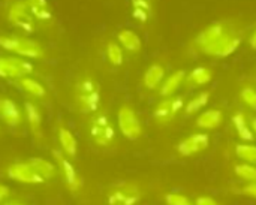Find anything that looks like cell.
<instances>
[{"label":"cell","instance_id":"obj_29","mask_svg":"<svg viewBox=\"0 0 256 205\" xmlns=\"http://www.w3.org/2000/svg\"><path fill=\"white\" fill-rule=\"evenodd\" d=\"M236 174L246 182H252V183L256 182V166H252V165H248V164L237 165Z\"/></svg>","mask_w":256,"mask_h":205},{"label":"cell","instance_id":"obj_31","mask_svg":"<svg viewBox=\"0 0 256 205\" xmlns=\"http://www.w3.org/2000/svg\"><path fill=\"white\" fill-rule=\"evenodd\" d=\"M166 204L168 205H192L190 201L183 196V195H178V194H170L166 195Z\"/></svg>","mask_w":256,"mask_h":205},{"label":"cell","instance_id":"obj_18","mask_svg":"<svg viewBox=\"0 0 256 205\" xmlns=\"http://www.w3.org/2000/svg\"><path fill=\"white\" fill-rule=\"evenodd\" d=\"M184 80H186V72H184V70H177V72H174L172 75H170V76L166 78V81H165L164 86L160 87V94H162L164 98L172 96V94L178 90V87L183 84Z\"/></svg>","mask_w":256,"mask_h":205},{"label":"cell","instance_id":"obj_22","mask_svg":"<svg viewBox=\"0 0 256 205\" xmlns=\"http://www.w3.org/2000/svg\"><path fill=\"white\" fill-rule=\"evenodd\" d=\"M212 78H213V72H212L208 68L198 66V68H195V69L186 76V81H188L190 86H204V84L210 82Z\"/></svg>","mask_w":256,"mask_h":205},{"label":"cell","instance_id":"obj_9","mask_svg":"<svg viewBox=\"0 0 256 205\" xmlns=\"http://www.w3.org/2000/svg\"><path fill=\"white\" fill-rule=\"evenodd\" d=\"M90 134L99 146H108L114 140V135H116L114 128L110 124V120L106 116H98L93 118Z\"/></svg>","mask_w":256,"mask_h":205},{"label":"cell","instance_id":"obj_20","mask_svg":"<svg viewBox=\"0 0 256 205\" xmlns=\"http://www.w3.org/2000/svg\"><path fill=\"white\" fill-rule=\"evenodd\" d=\"M165 76V68L160 64H152L144 74V86L148 90L156 88Z\"/></svg>","mask_w":256,"mask_h":205},{"label":"cell","instance_id":"obj_32","mask_svg":"<svg viewBox=\"0 0 256 205\" xmlns=\"http://www.w3.org/2000/svg\"><path fill=\"white\" fill-rule=\"evenodd\" d=\"M152 12L146 10V9H138V8H132V16L140 21V22H147L150 20Z\"/></svg>","mask_w":256,"mask_h":205},{"label":"cell","instance_id":"obj_16","mask_svg":"<svg viewBox=\"0 0 256 205\" xmlns=\"http://www.w3.org/2000/svg\"><path fill=\"white\" fill-rule=\"evenodd\" d=\"M24 3L28 8L33 18L39 21H50L52 18V12L46 0H24Z\"/></svg>","mask_w":256,"mask_h":205},{"label":"cell","instance_id":"obj_17","mask_svg":"<svg viewBox=\"0 0 256 205\" xmlns=\"http://www.w3.org/2000/svg\"><path fill=\"white\" fill-rule=\"evenodd\" d=\"M224 120V114L219 111V110H210V111H206L202 112L198 120H196V126L201 128V129H207V130H212V129H216L220 126Z\"/></svg>","mask_w":256,"mask_h":205},{"label":"cell","instance_id":"obj_27","mask_svg":"<svg viewBox=\"0 0 256 205\" xmlns=\"http://www.w3.org/2000/svg\"><path fill=\"white\" fill-rule=\"evenodd\" d=\"M208 99H210V92H202V93H200L198 96H195V98L186 105V112H188V114H194V112L200 111L201 108H204V106L208 104Z\"/></svg>","mask_w":256,"mask_h":205},{"label":"cell","instance_id":"obj_2","mask_svg":"<svg viewBox=\"0 0 256 205\" xmlns=\"http://www.w3.org/2000/svg\"><path fill=\"white\" fill-rule=\"evenodd\" d=\"M76 90H78L76 99H78V104H80L81 110L84 112L96 111L98 106H99V102H100V94H99V90H98V84L93 80L86 78V80L78 82Z\"/></svg>","mask_w":256,"mask_h":205},{"label":"cell","instance_id":"obj_24","mask_svg":"<svg viewBox=\"0 0 256 205\" xmlns=\"http://www.w3.org/2000/svg\"><path fill=\"white\" fill-rule=\"evenodd\" d=\"M28 164L34 168V171L39 174V176H42L45 180H48V178H52L54 177V174H56V168H54V165L52 164H50L48 160H45V159H40V158H33V159H30L28 160Z\"/></svg>","mask_w":256,"mask_h":205},{"label":"cell","instance_id":"obj_38","mask_svg":"<svg viewBox=\"0 0 256 205\" xmlns=\"http://www.w3.org/2000/svg\"><path fill=\"white\" fill-rule=\"evenodd\" d=\"M252 129H254V132L256 134V117L252 118Z\"/></svg>","mask_w":256,"mask_h":205},{"label":"cell","instance_id":"obj_3","mask_svg":"<svg viewBox=\"0 0 256 205\" xmlns=\"http://www.w3.org/2000/svg\"><path fill=\"white\" fill-rule=\"evenodd\" d=\"M33 64L22 57H0V78L18 80L33 72Z\"/></svg>","mask_w":256,"mask_h":205},{"label":"cell","instance_id":"obj_21","mask_svg":"<svg viewBox=\"0 0 256 205\" xmlns=\"http://www.w3.org/2000/svg\"><path fill=\"white\" fill-rule=\"evenodd\" d=\"M58 141H60V146H62V148L64 150L66 154H69L70 158H74L76 154L78 144H76V140H75L74 134L69 129H66V128L58 129Z\"/></svg>","mask_w":256,"mask_h":205},{"label":"cell","instance_id":"obj_11","mask_svg":"<svg viewBox=\"0 0 256 205\" xmlns=\"http://www.w3.org/2000/svg\"><path fill=\"white\" fill-rule=\"evenodd\" d=\"M210 138L206 134H195L189 138H186L184 141H182L178 144V152L183 156H192L196 154L202 150H206L208 147Z\"/></svg>","mask_w":256,"mask_h":205},{"label":"cell","instance_id":"obj_33","mask_svg":"<svg viewBox=\"0 0 256 205\" xmlns=\"http://www.w3.org/2000/svg\"><path fill=\"white\" fill-rule=\"evenodd\" d=\"M132 8L146 9L148 12L153 10V2L152 0H132Z\"/></svg>","mask_w":256,"mask_h":205},{"label":"cell","instance_id":"obj_14","mask_svg":"<svg viewBox=\"0 0 256 205\" xmlns=\"http://www.w3.org/2000/svg\"><path fill=\"white\" fill-rule=\"evenodd\" d=\"M0 117L6 122V124H9L10 128H15L20 124L21 122V112L20 108L16 106V104L8 98H2L0 99Z\"/></svg>","mask_w":256,"mask_h":205},{"label":"cell","instance_id":"obj_10","mask_svg":"<svg viewBox=\"0 0 256 205\" xmlns=\"http://www.w3.org/2000/svg\"><path fill=\"white\" fill-rule=\"evenodd\" d=\"M182 108H183V99L182 98H168L156 106L154 118L159 123H168Z\"/></svg>","mask_w":256,"mask_h":205},{"label":"cell","instance_id":"obj_8","mask_svg":"<svg viewBox=\"0 0 256 205\" xmlns=\"http://www.w3.org/2000/svg\"><path fill=\"white\" fill-rule=\"evenodd\" d=\"M8 176L20 183H27V184H42L45 178L39 176L34 168L27 162V164H14L8 168Z\"/></svg>","mask_w":256,"mask_h":205},{"label":"cell","instance_id":"obj_1","mask_svg":"<svg viewBox=\"0 0 256 205\" xmlns=\"http://www.w3.org/2000/svg\"><path fill=\"white\" fill-rule=\"evenodd\" d=\"M0 46L24 58H40L45 54L39 42L15 34H0Z\"/></svg>","mask_w":256,"mask_h":205},{"label":"cell","instance_id":"obj_4","mask_svg":"<svg viewBox=\"0 0 256 205\" xmlns=\"http://www.w3.org/2000/svg\"><path fill=\"white\" fill-rule=\"evenodd\" d=\"M8 20L15 27L22 30L24 33H33L34 32V22L33 15L30 14L28 8L26 6L24 0L14 2L8 10Z\"/></svg>","mask_w":256,"mask_h":205},{"label":"cell","instance_id":"obj_34","mask_svg":"<svg viewBox=\"0 0 256 205\" xmlns=\"http://www.w3.org/2000/svg\"><path fill=\"white\" fill-rule=\"evenodd\" d=\"M196 205H218L214 200L208 198V196H201L196 200Z\"/></svg>","mask_w":256,"mask_h":205},{"label":"cell","instance_id":"obj_7","mask_svg":"<svg viewBox=\"0 0 256 205\" xmlns=\"http://www.w3.org/2000/svg\"><path fill=\"white\" fill-rule=\"evenodd\" d=\"M231 27L225 22H214L208 27H206L196 38H195V45L204 52L208 46L216 44L225 33H228Z\"/></svg>","mask_w":256,"mask_h":205},{"label":"cell","instance_id":"obj_25","mask_svg":"<svg viewBox=\"0 0 256 205\" xmlns=\"http://www.w3.org/2000/svg\"><path fill=\"white\" fill-rule=\"evenodd\" d=\"M20 86L30 94H33L34 98H44L45 96V88L40 82H38L36 80L32 78H20Z\"/></svg>","mask_w":256,"mask_h":205},{"label":"cell","instance_id":"obj_6","mask_svg":"<svg viewBox=\"0 0 256 205\" xmlns=\"http://www.w3.org/2000/svg\"><path fill=\"white\" fill-rule=\"evenodd\" d=\"M240 44H242V36L231 28L216 44L208 46L204 52L208 56H214V57H228L238 50Z\"/></svg>","mask_w":256,"mask_h":205},{"label":"cell","instance_id":"obj_23","mask_svg":"<svg viewBox=\"0 0 256 205\" xmlns=\"http://www.w3.org/2000/svg\"><path fill=\"white\" fill-rule=\"evenodd\" d=\"M232 123H234V126H236V130H237L238 136H240L243 141H254V140H255L254 130L249 128L244 114L237 112V114L232 117Z\"/></svg>","mask_w":256,"mask_h":205},{"label":"cell","instance_id":"obj_26","mask_svg":"<svg viewBox=\"0 0 256 205\" xmlns=\"http://www.w3.org/2000/svg\"><path fill=\"white\" fill-rule=\"evenodd\" d=\"M106 57H108L111 64L120 66L123 63V48H122V45H118L116 42H110L106 45Z\"/></svg>","mask_w":256,"mask_h":205},{"label":"cell","instance_id":"obj_37","mask_svg":"<svg viewBox=\"0 0 256 205\" xmlns=\"http://www.w3.org/2000/svg\"><path fill=\"white\" fill-rule=\"evenodd\" d=\"M250 46L256 50V30L252 33V36H250Z\"/></svg>","mask_w":256,"mask_h":205},{"label":"cell","instance_id":"obj_36","mask_svg":"<svg viewBox=\"0 0 256 205\" xmlns=\"http://www.w3.org/2000/svg\"><path fill=\"white\" fill-rule=\"evenodd\" d=\"M8 195H9V189H8L6 186H2V184H0V202H2Z\"/></svg>","mask_w":256,"mask_h":205},{"label":"cell","instance_id":"obj_30","mask_svg":"<svg viewBox=\"0 0 256 205\" xmlns=\"http://www.w3.org/2000/svg\"><path fill=\"white\" fill-rule=\"evenodd\" d=\"M242 99H243V102H244L248 106H250L252 110H255L256 111V90L255 88H250V87H246V88H243V90H242Z\"/></svg>","mask_w":256,"mask_h":205},{"label":"cell","instance_id":"obj_13","mask_svg":"<svg viewBox=\"0 0 256 205\" xmlns=\"http://www.w3.org/2000/svg\"><path fill=\"white\" fill-rule=\"evenodd\" d=\"M52 154L56 156V159H57V160L60 162V165H62V170H63V174H64V180H66L69 189H70V190H78V189L81 188L82 182H81V178L78 177V174H76L74 165H72L68 159H64L63 154L58 153L57 150H54Z\"/></svg>","mask_w":256,"mask_h":205},{"label":"cell","instance_id":"obj_28","mask_svg":"<svg viewBox=\"0 0 256 205\" xmlns=\"http://www.w3.org/2000/svg\"><path fill=\"white\" fill-rule=\"evenodd\" d=\"M236 153L240 159L249 164H256V147L248 144H238L236 147Z\"/></svg>","mask_w":256,"mask_h":205},{"label":"cell","instance_id":"obj_5","mask_svg":"<svg viewBox=\"0 0 256 205\" xmlns=\"http://www.w3.org/2000/svg\"><path fill=\"white\" fill-rule=\"evenodd\" d=\"M118 120V128L122 130V134L128 138V140H138L142 134V128L141 123L136 117V114L134 112V110L130 106H122L117 116Z\"/></svg>","mask_w":256,"mask_h":205},{"label":"cell","instance_id":"obj_35","mask_svg":"<svg viewBox=\"0 0 256 205\" xmlns=\"http://www.w3.org/2000/svg\"><path fill=\"white\" fill-rule=\"evenodd\" d=\"M243 192H244L246 195H249V196L256 198V183H250L249 186H246V188L243 189Z\"/></svg>","mask_w":256,"mask_h":205},{"label":"cell","instance_id":"obj_15","mask_svg":"<svg viewBox=\"0 0 256 205\" xmlns=\"http://www.w3.org/2000/svg\"><path fill=\"white\" fill-rule=\"evenodd\" d=\"M117 38H118V42H120L122 48L126 50L128 52H140L141 48H142V42H141L140 36L132 30H128V28L120 30Z\"/></svg>","mask_w":256,"mask_h":205},{"label":"cell","instance_id":"obj_39","mask_svg":"<svg viewBox=\"0 0 256 205\" xmlns=\"http://www.w3.org/2000/svg\"><path fill=\"white\" fill-rule=\"evenodd\" d=\"M3 205H20V204H3Z\"/></svg>","mask_w":256,"mask_h":205},{"label":"cell","instance_id":"obj_12","mask_svg":"<svg viewBox=\"0 0 256 205\" xmlns=\"http://www.w3.org/2000/svg\"><path fill=\"white\" fill-rule=\"evenodd\" d=\"M140 200V192L134 186H124L123 189H118L112 192L108 198L110 205H134Z\"/></svg>","mask_w":256,"mask_h":205},{"label":"cell","instance_id":"obj_19","mask_svg":"<svg viewBox=\"0 0 256 205\" xmlns=\"http://www.w3.org/2000/svg\"><path fill=\"white\" fill-rule=\"evenodd\" d=\"M24 110H26V116H27V120H28V124H30L33 135L40 138V135H42V117H40L38 106H34L32 102H26Z\"/></svg>","mask_w":256,"mask_h":205}]
</instances>
